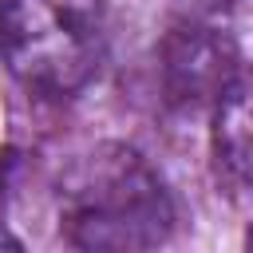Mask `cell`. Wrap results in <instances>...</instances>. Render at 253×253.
<instances>
[{"mask_svg":"<svg viewBox=\"0 0 253 253\" xmlns=\"http://www.w3.org/2000/svg\"><path fill=\"white\" fill-rule=\"evenodd\" d=\"M59 229L75 249H154L174 229V202L138 150L99 146L63 178Z\"/></svg>","mask_w":253,"mask_h":253,"instance_id":"6da1fadb","label":"cell"},{"mask_svg":"<svg viewBox=\"0 0 253 253\" xmlns=\"http://www.w3.org/2000/svg\"><path fill=\"white\" fill-rule=\"evenodd\" d=\"M103 47V0H0V55L16 83L36 95H79L95 79Z\"/></svg>","mask_w":253,"mask_h":253,"instance_id":"7a4b0ae2","label":"cell"},{"mask_svg":"<svg viewBox=\"0 0 253 253\" xmlns=\"http://www.w3.org/2000/svg\"><path fill=\"white\" fill-rule=\"evenodd\" d=\"M237 67V43L198 16H182V24H174L158 47L162 91L174 107H213V99L225 91Z\"/></svg>","mask_w":253,"mask_h":253,"instance_id":"3957f363","label":"cell"},{"mask_svg":"<svg viewBox=\"0 0 253 253\" xmlns=\"http://www.w3.org/2000/svg\"><path fill=\"white\" fill-rule=\"evenodd\" d=\"M210 154L217 178L229 186H253V67H237V75L213 99Z\"/></svg>","mask_w":253,"mask_h":253,"instance_id":"277c9868","label":"cell"},{"mask_svg":"<svg viewBox=\"0 0 253 253\" xmlns=\"http://www.w3.org/2000/svg\"><path fill=\"white\" fill-rule=\"evenodd\" d=\"M186 16H198V20H213L217 12H225L233 0H174Z\"/></svg>","mask_w":253,"mask_h":253,"instance_id":"5b68a950","label":"cell"},{"mask_svg":"<svg viewBox=\"0 0 253 253\" xmlns=\"http://www.w3.org/2000/svg\"><path fill=\"white\" fill-rule=\"evenodd\" d=\"M8 170H12V154H0V245H12V249H20V241L4 233V202H8Z\"/></svg>","mask_w":253,"mask_h":253,"instance_id":"8992f818","label":"cell"},{"mask_svg":"<svg viewBox=\"0 0 253 253\" xmlns=\"http://www.w3.org/2000/svg\"><path fill=\"white\" fill-rule=\"evenodd\" d=\"M245 245H249V249H253V225H249V233H245Z\"/></svg>","mask_w":253,"mask_h":253,"instance_id":"52a82bcc","label":"cell"}]
</instances>
